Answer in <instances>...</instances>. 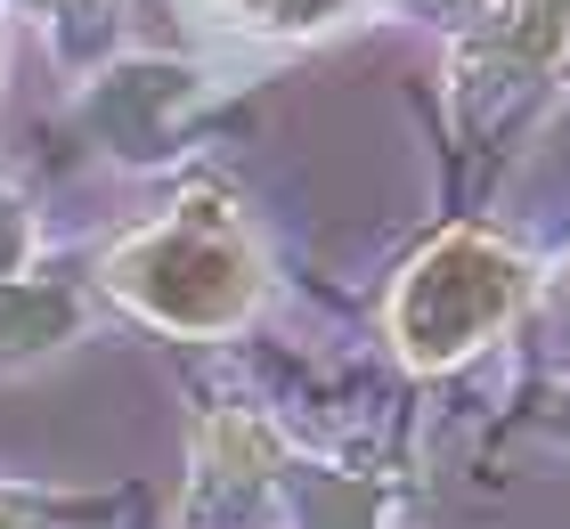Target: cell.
Segmentation results:
<instances>
[{
    "mask_svg": "<svg viewBox=\"0 0 570 529\" xmlns=\"http://www.w3.org/2000/svg\"><path fill=\"white\" fill-rule=\"evenodd\" d=\"M513 302H522L513 253H498L489 236H449V245L407 277L392 326H400V351L416 366H449V359L473 351V342L498 334L513 317Z\"/></svg>",
    "mask_w": 570,
    "mask_h": 529,
    "instance_id": "cell-1",
    "label": "cell"
},
{
    "mask_svg": "<svg viewBox=\"0 0 570 529\" xmlns=\"http://www.w3.org/2000/svg\"><path fill=\"white\" fill-rule=\"evenodd\" d=\"M115 294H131L139 310L171 317V326H228L245 310L253 277H245L237 236L204 221V204H188V221L147 228L139 245L115 253Z\"/></svg>",
    "mask_w": 570,
    "mask_h": 529,
    "instance_id": "cell-2",
    "label": "cell"
}]
</instances>
